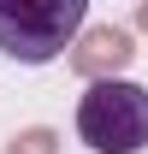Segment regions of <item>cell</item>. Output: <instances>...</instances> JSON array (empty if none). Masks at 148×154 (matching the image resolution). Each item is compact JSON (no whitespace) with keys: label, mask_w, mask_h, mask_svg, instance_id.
Instances as JSON below:
<instances>
[{"label":"cell","mask_w":148,"mask_h":154,"mask_svg":"<svg viewBox=\"0 0 148 154\" xmlns=\"http://www.w3.org/2000/svg\"><path fill=\"white\" fill-rule=\"evenodd\" d=\"M77 136L95 154H142L148 148V89L130 77L89 83V95L77 101Z\"/></svg>","instance_id":"2"},{"label":"cell","mask_w":148,"mask_h":154,"mask_svg":"<svg viewBox=\"0 0 148 154\" xmlns=\"http://www.w3.org/2000/svg\"><path fill=\"white\" fill-rule=\"evenodd\" d=\"M89 24L83 0H0V54L18 65H54Z\"/></svg>","instance_id":"1"},{"label":"cell","mask_w":148,"mask_h":154,"mask_svg":"<svg viewBox=\"0 0 148 154\" xmlns=\"http://www.w3.org/2000/svg\"><path fill=\"white\" fill-rule=\"evenodd\" d=\"M6 154H59V131L54 125H24V131L6 142Z\"/></svg>","instance_id":"4"},{"label":"cell","mask_w":148,"mask_h":154,"mask_svg":"<svg viewBox=\"0 0 148 154\" xmlns=\"http://www.w3.org/2000/svg\"><path fill=\"white\" fill-rule=\"evenodd\" d=\"M77 77H89V83H113V77L130 71V59H136V36H130L125 24H83V36L65 48Z\"/></svg>","instance_id":"3"},{"label":"cell","mask_w":148,"mask_h":154,"mask_svg":"<svg viewBox=\"0 0 148 154\" xmlns=\"http://www.w3.org/2000/svg\"><path fill=\"white\" fill-rule=\"evenodd\" d=\"M136 30H142V36H148V0H142V6H136Z\"/></svg>","instance_id":"5"}]
</instances>
